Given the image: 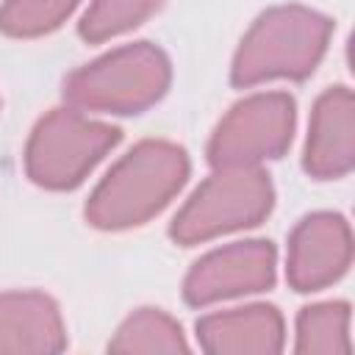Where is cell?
Wrapping results in <instances>:
<instances>
[{
	"label": "cell",
	"mask_w": 355,
	"mask_h": 355,
	"mask_svg": "<svg viewBox=\"0 0 355 355\" xmlns=\"http://www.w3.org/2000/svg\"><path fill=\"white\" fill-rule=\"evenodd\" d=\"M189 153L166 139L133 144L94 186L86 200V222L97 230H130L158 216L186 186Z\"/></svg>",
	"instance_id": "1"
},
{
	"label": "cell",
	"mask_w": 355,
	"mask_h": 355,
	"mask_svg": "<svg viewBox=\"0 0 355 355\" xmlns=\"http://www.w3.org/2000/svg\"><path fill=\"white\" fill-rule=\"evenodd\" d=\"M333 36V19L316 8L300 3L272 6L255 17L241 36L230 83L250 89L266 80H305L316 72Z\"/></svg>",
	"instance_id": "2"
},
{
	"label": "cell",
	"mask_w": 355,
	"mask_h": 355,
	"mask_svg": "<svg viewBox=\"0 0 355 355\" xmlns=\"http://www.w3.org/2000/svg\"><path fill=\"white\" fill-rule=\"evenodd\" d=\"M169 83V55L153 42H133L72 69L64 80V100L89 114L130 116L155 105Z\"/></svg>",
	"instance_id": "3"
},
{
	"label": "cell",
	"mask_w": 355,
	"mask_h": 355,
	"mask_svg": "<svg viewBox=\"0 0 355 355\" xmlns=\"http://www.w3.org/2000/svg\"><path fill=\"white\" fill-rule=\"evenodd\" d=\"M119 128L92 119L75 105L47 111L25 141V175L47 191L78 189L94 166L119 144Z\"/></svg>",
	"instance_id": "4"
},
{
	"label": "cell",
	"mask_w": 355,
	"mask_h": 355,
	"mask_svg": "<svg viewBox=\"0 0 355 355\" xmlns=\"http://www.w3.org/2000/svg\"><path fill=\"white\" fill-rule=\"evenodd\" d=\"M275 208V186L263 166L214 169L180 205L169 239L180 247L205 244L225 233L261 225Z\"/></svg>",
	"instance_id": "5"
},
{
	"label": "cell",
	"mask_w": 355,
	"mask_h": 355,
	"mask_svg": "<svg viewBox=\"0 0 355 355\" xmlns=\"http://www.w3.org/2000/svg\"><path fill=\"white\" fill-rule=\"evenodd\" d=\"M297 103L288 92H255L230 105L214 128L205 155L214 169L261 166L280 158L294 139Z\"/></svg>",
	"instance_id": "6"
},
{
	"label": "cell",
	"mask_w": 355,
	"mask_h": 355,
	"mask_svg": "<svg viewBox=\"0 0 355 355\" xmlns=\"http://www.w3.org/2000/svg\"><path fill=\"white\" fill-rule=\"evenodd\" d=\"M277 280V250L269 239H244L205 252L183 277V300L205 308L222 300L269 291Z\"/></svg>",
	"instance_id": "7"
},
{
	"label": "cell",
	"mask_w": 355,
	"mask_h": 355,
	"mask_svg": "<svg viewBox=\"0 0 355 355\" xmlns=\"http://www.w3.org/2000/svg\"><path fill=\"white\" fill-rule=\"evenodd\" d=\"M352 263V230L338 211H313L288 233L286 280L294 291L311 294L338 283Z\"/></svg>",
	"instance_id": "8"
},
{
	"label": "cell",
	"mask_w": 355,
	"mask_h": 355,
	"mask_svg": "<svg viewBox=\"0 0 355 355\" xmlns=\"http://www.w3.org/2000/svg\"><path fill=\"white\" fill-rule=\"evenodd\" d=\"M355 166V97L347 86L324 89L308 119L302 169L313 180H338Z\"/></svg>",
	"instance_id": "9"
},
{
	"label": "cell",
	"mask_w": 355,
	"mask_h": 355,
	"mask_svg": "<svg viewBox=\"0 0 355 355\" xmlns=\"http://www.w3.org/2000/svg\"><path fill=\"white\" fill-rule=\"evenodd\" d=\"M194 333L200 349L211 355H275L286 347L283 313L269 302L205 313Z\"/></svg>",
	"instance_id": "10"
},
{
	"label": "cell",
	"mask_w": 355,
	"mask_h": 355,
	"mask_svg": "<svg viewBox=\"0 0 355 355\" xmlns=\"http://www.w3.org/2000/svg\"><path fill=\"white\" fill-rule=\"evenodd\" d=\"M67 349L61 308L44 291L0 294V355H53Z\"/></svg>",
	"instance_id": "11"
},
{
	"label": "cell",
	"mask_w": 355,
	"mask_h": 355,
	"mask_svg": "<svg viewBox=\"0 0 355 355\" xmlns=\"http://www.w3.org/2000/svg\"><path fill=\"white\" fill-rule=\"evenodd\" d=\"M349 302L327 300L305 305L294 324V352L300 355H347L349 341Z\"/></svg>",
	"instance_id": "12"
},
{
	"label": "cell",
	"mask_w": 355,
	"mask_h": 355,
	"mask_svg": "<svg viewBox=\"0 0 355 355\" xmlns=\"http://www.w3.org/2000/svg\"><path fill=\"white\" fill-rule=\"evenodd\" d=\"M111 352L122 355H155V352H189L186 333L178 319H172L161 308H139L133 311L108 341Z\"/></svg>",
	"instance_id": "13"
},
{
	"label": "cell",
	"mask_w": 355,
	"mask_h": 355,
	"mask_svg": "<svg viewBox=\"0 0 355 355\" xmlns=\"http://www.w3.org/2000/svg\"><path fill=\"white\" fill-rule=\"evenodd\" d=\"M161 6L164 0H92L78 22V33L83 42L100 44L139 28Z\"/></svg>",
	"instance_id": "14"
},
{
	"label": "cell",
	"mask_w": 355,
	"mask_h": 355,
	"mask_svg": "<svg viewBox=\"0 0 355 355\" xmlns=\"http://www.w3.org/2000/svg\"><path fill=\"white\" fill-rule=\"evenodd\" d=\"M80 0H3L0 33L11 39H36L58 31Z\"/></svg>",
	"instance_id": "15"
}]
</instances>
